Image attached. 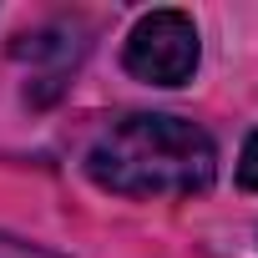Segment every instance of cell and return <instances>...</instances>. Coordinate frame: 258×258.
I'll return each mask as SVG.
<instances>
[{
    "label": "cell",
    "mask_w": 258,
    "mask_h": 258,
    "mask_svg": "<svg viewBox=\"0 0 258 258\" xmlns=\"http://www.w3.org/2000/svg\"><path fill=\"white\" fill-rule=\"evenodd\" d=\"M86 177L116 198H192L218 177V147L187 116L132 111L86 147Z\"/></svg>",
    "instance_id": "1"
},
{
    "label": "cell",
    "mask_w": 258,
    "mask_h": 258,
    "mask_svg": "<svg viewBox=\"0 0 258 258\" xmlns=\"http://www.w3.org/2000/svg\"><path fill=\"white\" fill-rule=\"evenodd\" d=\"M198 56H203V46H198L192 16L187 11H152L132 26L121 66L147 86H182V81H192Z\"/></svg>",
    "instance_id": "2"
},
{
    "label": "cell",
    "mask_w": 258,
    "mask_h": 258,
    "mask_svg": "<svg viewBox=\"0 0 258 258\" xmlns=\"http://www.w3.org/2000/svg\"><path fill=\"white\" fill-rule=\"evenodd\" d=\"M0 258H61V253H51V248H41V243H26V238H16V233H0Z\"/></svg>",
    "instance_id": "3"
},
{
    "label": "cell",
    "mask_w": 258,
    "mask_h": 258,
    "mask_svg": "<svg viewBox=\"0 0 258 258\" xmlns=\"http://www.w3.org/2000/svg\"><path fill=\"white\" fill-rule=\"evenodd\" d=\"M238 182L248 192H258V132L243 142V157H238Z\"/></svg>",
    "instance_id": "4"
}]
</instances>
